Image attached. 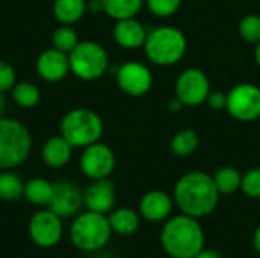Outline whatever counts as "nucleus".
<instances>
[{
  "label": "nucleus",
  "mask_w": 260,
  "mask_h": 258,
  "mask_svg": "<svg viewBox=\"0 0 260 258\" xmlns=\"http://www.w3.org/2000/svg\"><path fill=\"white\" fill-rule=\"evenodd\" d=\"M140 213L133 208H117L108 214V222L113 233L119 236H131L140 228Z\"/></svg>",
  "instance_id": "6ab92c4d"
},
{
  "label": "nucleus",
  "mask_w": 260,
  "mask_h": 258,
  "mask_svg": "<svg viewBox=\"0 0 260 258\" xmlns=\"http://www.w3.org/2000/svg\"><path fill=\"white\" fill-rule=\"evenodd\" d=\"M78 43H79V36L70 24H62L56 27L52 35L53 47L64 53H70L78 46Z\"/></svg>",
  "instance_id": "bb28decb"
},
{
  "label": "nucleus",
  "mask_w": 260,
  "mask_h": 258,
  "mask_svg": "<svg viewBox=\"0 0 260 258\" xmlns=\"http://www.w3.org/2000/svg\"><path fill=\"white\" fill-rule=\"evenodd\" d=\"M24 193V182L14 172L0 173V199L14 202L18 201Z\"/></svg>",
  "instance_id": "a878e982"
},
{
  "label": "nucleus",
  "mask_w": 260,
  "mask_h": 258,
  "mask_svg": "<svg viewBox=\"0 0 260 258\" xmlns=\"http://www.w3.org/2000/svg\"><path fill=\"white\" fill-rule=\"evenodd\" d=\"M116 204V187L108 179H94L84 192V205L90 211L108 214Z\"/></svg>",
  "instance_id": "2eb2a0df"
},
{
  "label": "nucleus",
  "mask_w": 260,
  "mask_h": 258,
  "mask_svg": "<svg viewBox=\"0 0 260 258\" xmlns=\"http://www.w3.org/2000/svg\"><path fill=\"white\" fill-rule=\"evenodd\" d=\"M174 198L163 190L146 192L139 202V213L149 222L168 220L174 210Z\"/></svg>",
  "instance_id": "dca6fc26"
},
{
  "label": "nucleus",
  "mask_w": 260,
  "mask_h": 258,
  "mask_svg": "<svg viewBox=\"0 0 260 258\" xmlns=\"http://www.w3.org/2000/svg\"><path fill=\"white\" fill-rule=\"evenodd\" d=\"M253 246H254V251L260 255V225L253 234Z\"/></svg>",
  "instance_id": "c9c22d12"
},
{
  "label": "nucleus",
  "mask_w": 260,
  "mask_h": 258,
  "mask_svg": "<svg viewBox=\"0 0 260 258\" xmlns=\"http://www.w3.org/2000/svg\"><path fill=\"white\" fill-rule=\"evenodd\" d=\"M239 35L245 43L257 44L260 43V15L248 14L239 23Z\"/></svg>",
  "instance_id": "cd10ccee"
},
{
  "label": "nucleus",
  "mask_w": 260,
  "mask_h": 258,
  "mask_svg": "<svg viewBox=\"0 0 260 258\" xmlns=\"http://www.w3.org/2000/svg\"><path fill=\"white\" fill-rule=\"evenodd\" d=\"M53 184L44 178H32L24 182V193L23 196L32 205H47L52 196Z\"/></svg>",
  "instance_id": "5701e85b"
},
{
  "label": "nucleus",
  "mask_w": 260,
  "mask_h": 258,
  "mask_svg": "<svg viewBox=\"0 0 260 258\" xmlns=\"http://www.w3.org/2000/svg\"><path fill=\"white\" fill-rule=\"evenodd\" d=\"M160 243L171 258H193L204 249L206 234L200 219L181 213L165 220Z\"/></svg>",
  "instance_id": "f03ea898"
},
{
  "label": "nucleus",
  "mask_w": 260,
  "mask_h": 258,
  "mask_svg": "<svg viewBox=\"0 0 260 258\" xmlns=\"http://www.w3.org/2000/svg\"><path fill=\"white\" fill-rule=\"evenodd\" d=\"M72 151H73V146L59 134L46 140L41 149V157H43V161L49 167L61 169L70 161Z\"/></svg>",
  "instance_id": "a211bd4d"
},
{
  "label": "nucleus",
  "mask_w": 260,
  "mask_h": 258,
  "mask_svg": "<svg viewBox=\"0 0 260 258\" xmlns=\"http://www.w3.org/2000/svg\"><path fill=\"white\" fill-rule=\"evenodd\" d=\"M184 108H186V105H184L178 97L171 99V102H169V111H171V113H181Z\"/></svg>",
  "instance_id": "72a5a7b5"
},
{
  "label": "nucleus",
  "mask_w": 260,
  "mask_h": 258,
  "mask_svg": "<svg viewBox=\"0 0 260 258\" xmlns=\"http://www.w3.org/2000/svg\"><path fill=\"white\" fill-rule=\"evenodd\" d=\"M221 193L218 192L213 176L193 170L184 173L174 187V202L183 214L203 219L212 214L219 202Z\"/></svg>",
  "instance_id": "f257e3e1"
},
{
  "label": "nucleus",
  "mask_w": 260,
  "mask_h": 258,
  "mask_svg": "<svg viewBox=\"0 0 260 258\" xmlns=\"http://www.w3.org/2000/svg\"><path fill=\"white\" fill-rule=\"evenodd\" d=\"M213 181L221 195H233L241 190L242 173L236 167L224 166L216 170V173L213 175Z\"/></svg>",
  "instance_id": "b1692460"
},
{
  "label": "nucleus",
  "mask_w": 260,
  "mask_h": 258,
  "mask_svg": "<svg viewBox=\"0 0 260 258\" xmlns=\"http://www.w3.org/2000/svg\"><path fill=\"white\" fill-rule=\"evenodd\" d=\"M146 58L158 67H171L180 62L187 52L186 35L174 26H160L148 30L143 44Z\"/></svg>",
  "instance_id": "7ed1b4c3"
},
{
  "label": "nucleus",
  "mask_w": 260,
  "mask_h": 258,
  "mask_svg": "<svg viewBox=\"0 0 260 258\" xmlns=\"http://www.w3.org/2000/svg\"><path fill=\"white\" fill-rule=\"evenodd\" d=\"M11 93H12L14 102L21 108H34L35 105H38V102L41 99V93H40L38 87L29 81L15 82Z\"/></svg>",
  "instance_id": "393cba45"
},
{
  "label": "nucleus",
  "mask_w": 260,
  "mask_h": 258,
  "mask_svg": "<svg viewBox=\"0 0 260 258\" xmlns=\"http://www.w3.org/2000/svg\"><path fill=\"white\" fill-rule=\"evenodd\" d=\"M59 134L73 148L84 149L101 140L104 134V122L93 109L76 108L62 117L59 123Z\"/></svg>",
  "instance_id": "20e7f679"
},
{
  "label": "nucleus",
  "mask_w": 260,
  "mask_h": 258,
  "mask_svg": "<svg viewBox=\"0 0 260 258\" xmlns=\"http://www.w3.org/2000/svg\"><path fill=\"white\" fill-rule=\"evenodd\" d=\"M206 103L212 109H215V111H222L227 106V93H222V91H210Z\"/></svg>",
  "instance_id": "2f4dec72"
},
{
  "label": "nucleus",
  "mask_w": 260,
  "mask_h": 258,
  "mask_svg": "<svg viewBox=\"0 0 260 258\" xmlns=\"http://www.w3.org/2000/svg\"><path fill=\"white\" fill-rule=\"evenodd\" d=\"M52 12L61 24H73L87 12V0H55Z\"/></svg>",
  "instance_id": "aec40b11"
},
{
  "label": "nucleus",
  "mask_w": 260,
  "mask_h": 258,
  "mask_svg": "<svg viewBox=\"0 0 260 258\" xmlns=\"http://www.w3.org/2000/svg\"><path fill=\"white\" fill-rule=\"evenodd\" d=\"M254 61H256L257 67L260 68V43H257L256 47H254Z\"/></svg>",
  "instance_id": "e433bc0d"
},
{
  "label": "nucleus",
  "mask_w": 260,
  "mask_h": 258,
  "mask_svg": "<svg viewBox=\"0 0 260 258\" xmlns=\"http://www.w3.org/2000/svg\"><path fill=\"white\" fill-rule=\"evenodd\" d=\"M183 0H145V5L158 18L172 17L181 6Z\"/></svg>",
  "instance_id": "c85d7f7f"
},
{
  "label": "nucleus",
  "mask_w": 260,
  "mask_h": 258,
  "mask_svg": "<svg viewBox=\"0 0 260 258\" xmlns=\"http://www.w3.org/2000/svg\"><path fill=\"white\" fill-rule=\"evenodd\" d=\"M32 137L29 129L15 119H0V169L20 166L30 154Z\"/></svg>",
  "instance_id": "423d86ee"
},
{
  "label": "nucleus",
  "mask_w": 260,
  "mask_h": 258,
  "mask_svg": "<svg viewBox=\"0 0 260 258\" xmlns=\"http://www.w3.org/2000/svg\"><path fill=\"white\" fill-rule=\"evenodd\" d=\"M116 82L125 94L140 97L151 91L154 78L148 65L139 61H126L117 68Z\"/></svg>",
  "instance_id": "9b49d317"
},
{
  "label": "nucleus",
  "mask_w": 260,
  "mask_h": 258,
  "mask_svg": "<svg viewBox=\"0 0 260 258\" xmlns=\"http://www.w3.org/2000/svg\"><path fill=\"white\" fill-rule=\"evenodd\" d=\"M29 236L40 248H52L62 237V222L53 211H37L29 220Z\"/></svg>",
  "instance_id": "f8f14e48"
},
{
  "label": "nucleus",
  "mask_w": 260,
  "mask_h": 258,
  "mask_svg": "<svg viewBox=\"0 0 260 258\" xmlns=\"http://www.w3.org/2000/svg\"><path fill=\"white\" fill-rule=\"evenodd\" d=\"M111 233L113 230L107 214L87 210L75 217L70 228V239L78 249L84 252H94L110 242Z\"/></svg>",
  "instance_id": "39448f33"
},
{
  "label": "nucleus",
  "mask_w": 260,
  "mask_h": 258,
  "mask_svg": "<svg viewBox=\"0 0 260 258\" xmlns=\"http://www.w3.org/2000/svg\"><path fill=\"white\" fill-rule=\"evenodd\" d=\"M37 73L43 81L58 82L62 81L70 71L69 53H64L55 47L43 50L35 62Z\"/></svg>",
  "instance_id": "4468645a"
},
{
  "label": "nucleus",
  "mask_w": 260,
  "mask_h": 258,
  "mask_svg": "<svg viewBox=\"0 0 260 258\" xmlns=\"http://www.w3.org/2000/svg\"><path fill=\"white\" fill-rule=\"evenodd\" d=\"M146 36H148L146 27L136 17L117 20L113 27V38L123 49L143 47Z\"/></svg>",
  "instance_id": "f3484780"
},
{
  "label": "nucleus",
  "mask_w": 260,
  "mask_h": 258,
  "mask_svg": "<svg viewBox=\"0 0 260 258\" xmlns=\"http://www.w3.org/2000/svg\"><path fill=\"white\" fill-rule=\"evenodd\" d=\"M193 258H221V255L212 249H203L201 252H198Z\"/></svg>",
  "instance_id": "f704fd0d"
},
{
  "label": "nucleus",
  "mask_w": 260,
  "mask_h": 258,
  "mask_svg": "<svg viewBox=\"0 0 260 258\" xmlns=\"http://www.w3.org/2000/svg\"><path fill=\"white\" fill-rule=\"evenodd\" d=\"M15 85V70L14 67L0 59V93H6V91H11L12 87Z\"/></svg>",
  "instance_id": "7c9ffc66"
},
{
  "label": "nucleus",
  "mask_w": 260,
  "mask_h": 258,
  "mask_svg": "<svg viewBox=\"0 0 260 258\" xmlns=\"http://www.w3.org/2000/svg\"><path fill=\"white\" fill-rule=\"evenodd\" d=\"M241 190L248 198L260 199V166L247 170L242 175Z\"/></svg>",
  "instance_id": "c756f323"
},
{
  "label": "nucleus",
  "mask_w": 260,
  "mask_h": 258,
  "mask_svg": "<svg viewBox=\"0 0 260 258\" xmlns=\"http://www.w3.org/2000/svg\"><path fill=\"white\" fill-rule=\"evenodd\" d=\"M227 113L239 122H254L260 117V87L242 82L227 93Z\"/></svg>",
  "instance_id": "6e6552de"
},
{
  "label": "nucleus",
  "mask_w": 260,
  "mask_h": 258,
  "mask_svg": "<svg viewBox=\"0 0 260 258\" xmlns=\"http://www.w3.org/2000/svg\"><path fill=\"white\" fill-rule=\"evenodd\" d=\"M84 205V193L70 181L53 182V190L47 208L59 217L76 216Z\"/></svg>",
  "instance_id": "ddd939ff"
},
{
  "label": "nucleus",
  "mask_w": 260,
  "mask_h": 258,
  "mask_svg": "<svg viewBox=\"0 0 260 258\" xmlns=\"http://www.w3.org/2000/svg\"><path fill=\"white\" fill-rule=\"evenodd\" d=\"M81 172L91 181L108 178L116 167V155L110 146L96 141L84 148L79 158Z\"/></svg>",
  "instance_id": "9d476101"
},
{
  "label": "nucleus",
  "mask_w": 260,
  "mask_h": 258,
  "mask_svg": "<svg viewBox=\"0 0 260 258\" xmlns=\"http://www.w3.org/2000/svg\"><path fill=\"white\" fill-rule=\"evenodd\" d=\"M5 106H6V103H5V99H3V94L0 93V119L3 117V113H5Z\"/></svg>",
  "instance_id": "4c0bfd02"
},
{
  "label": "nucleus",
  "mask_w": 260,
  "mask_h": 258,
  "mask_svg": "<svg viewBox=\"0 0 260 258\" xmlns=\"http://www.w3.org/2000/svg\"><path fill=\"white\" fill-rule=\"evenodd\" d=\"M200 144V135L195 129L186 128L178 131L171 140V152L177 157H189L192 155Z\"/></svg>",
  "instance_id": "4be33fe9"
},
{
  "label": "nucleus",
  "mask_w": 260,
  "mask_h": 258,
  "mask_svg": "<svg viewBox=\"0 0 260 258\" xmlns=\"http://www.w3.org/2000/svg\"><path fill=\"white\" fill-rule=\"evenodd\" d=\"M70 71L82 81H96L102 78L110 65L107 50L94 41H79L69 53Z\"/></svg>",
  "instance_id": "0eeeda50"
},
{
  "label": "nucleus",
  "mask_w": 260,
  "mask_h": 258,
  "mask_svg": "<svg viewBox=\"0 0 260 258\" xmlns=\"http://www.w3.org/2000/svg\"><path fill=\"white\" fill-rule=\"evenodd\" d=\"M87 11L91 12V14H101V12H104L102 0H88L87 2Z\"/></svg>",
  "instance_id": "473e14b6"
},
{
  "label": "nucleus",
  "mask_w": 260,
  "mask_h": 258,
  "mask_svg": "<svg viewBox=\"0 0 260 258\" xmlns=\"http://www.w3.org/2000/svg\"><path fill=\"white\" fill-rule=\"evenodd\" d=\"M210 91L209 76L195 67L183 70L175 81V97L186 106H200L206 103Z\"/></svg>",
  "instance_id": "1a4fd4ad"
},
{
  "label": "nucleus",
  "mask_w": 260,
  "mask_h": 258,
  "mask_svg": "<svg viewBox=\"0 0 260 258\" xmlns=\"http://www.w3.org/2000/svg\"><path fill=\"white\" fill-rule=\"evenodd\" d=\"M102 5L104 14L117 21L137 17L145 5V0H102Z\"/></svg>",
  "instance_id": "412c9836"
}]
</instances>
